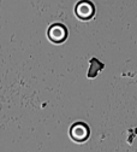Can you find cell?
<instances>
[{
  "label": "cell",
  "mask_w": 137,
  "mask_h": 152,
  "mask_svg": "<svg viewBox=\"0 0 137 152\" xmlns=\"http://www.w3.org/2000/svg\"><path fill=\"white\" fill-rule=\"evenodd\" d=\"M89 134H90L89 127L83 122L75 123L70 129V135H71L72 140L77 141V142H83V141L88 140Z\"/></svg>",
  "instance_id": "6da1fadb"
},
{
  "label": "cell",
  "mask_w": 137,
  "mask_h": 152,
  "mask_svg": "<svg viewBox=\"0 0 137 152\" xmlns=\"http://www.w3.org/2000/svg\"><path fill=\"white\" fill-rule=\"evenodd\" d=\"M66 35H67L66 29L60 24L52 26L49 28V31H48V36L53 42H63L65 40Z\"/></svg>",
  "instance_id": "7a4b0ae2"
},
{
  "label": "cell",
  "mask_w": 137,
  "mask_h": 152,
  "mask_svg": "<svg viewBox=\"0 0 137 152\" xmlns=\"http://www.w3.org/2000/svg\"><path fill=\"white\" fill-rule=\"evenodd\" d=\"M93 12H94V9H93V5L88 1H82L77 5L76 7V13L77 16L82 18V20H88L93 16Z\"/></svg>",
  "instance_id": "3957f363"
}]
</instances>
